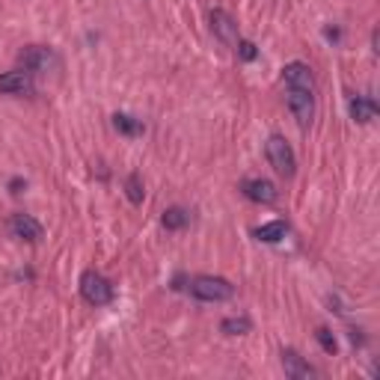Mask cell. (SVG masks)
<instances>
[{
	"label": "cell",
	"instance_id": "15",
	"mask_svg": "<svg viewBox=\"0 0 380 380\" xmlns=\"http://www.w3.org/2000/svg\"><path fill=\"white\" fill-rule=\"evenodd\" d=\"M220 330H223L226 336H244L253 330V321H249L247 315H238V318H223V324H220Z\"/></svg>",
	"mask_w": 380,
	"mask_h": 380
},
{
	"label": "cell",
	"instance_id": "14",
	"mask_svg": "<svg viewBox=\"0 0 380 380\" xmlns=\"http://www.w3.org/2000/svg\"><path fill=\"white\" fill-rule=\"evenodd\" d=\"M113 128H116V131H122V134H128V137H137V134L146 131V125L140 122V119L128 116V113H116L113 116Z\"/></svg>",
	"mask_w": 380,
	"mask_h": 380
},
{
	"label": "cell",
	"instance_id": "16",
	"mask_svg": "<svg viewBox=\"0 0 380 380\" xmlns=\"http://www.w3.org/2000/svg\"><path fill=\"white\" fill-rule=\"evenodd\" d=\"M187 211L184 208H167L164 211V226L167 229H173V232H178V229H184L187 226Z\"/></svg>",
	"mask_w": 380,
	"mask_h": 380
},
{
	"label": "cell",
	"instance_id": "17",
	"mask_svg": "<svg viewBox=\"0 0 380 380\" xmlns=\"http://www.w3.org/2000/svg\"><path fill=\"white\" fill-rule=\"evenodd\" d=\"M125 193H128V199H131L134 205H140V202H143L146 190H143V182H140V175H137V173L125 178Z\"/></svg>",
	"mask_w": 380,
	"mask_h": 380
},
{
	"label": "cell",
	"instance_id": "4",
	"mask_svg": "<svg viewBox=\"0 0 380 380\" xmlns=\"http://www.w3.org/2000/svg\"><path fill=\"white\" fill-rule=\"evenodd\" d=\"M288 110L294 113L297 125L306 128L315 119V95L309 89H288Z\"/></svg>",
	"mask_w": 380,
	"mask_h": 380
},
{
	"label": "cell",
	"instance_id": "20",
	"mask_svg": "<svg viewBox=\"0 0 380 380\" xmlns=\"http://www.w3.org/2000/svg\"><path fill=\"white\" fill-rule=\"evenodd\" d=\"M9 187H12V193H21V187H27V182H21V178H15V182L9 184Z\"/></svg>",
	"mask_w": 380,
	"mask_h": 380
},
{
	"label": "cell",
	"instance_id": "3",
	"mask_svg": "<svg viewBox=\"0 0 380 380\" xmlns=\"http://www.w3.org/2000/svg\"><path fill=\"white\" fill-rule=\"evenodd\" d=\"M81 294H84V300L89 306H107L110 300H113V285H110V279L102 276L98 271H84Z\"/></svg>",
	"mask_w": 380,
	"mask_h": 380
},
{
	"label": "cell",
	"instance_id": "9",
	"mask_svg": "<svg viewBox=\"0 0 380 380\" xmlns=\"http://www.w3.org/2000/svg\"><path fill=\"white\" fill-rule=\"evenodd\" d=\"M283 81L288 89H309V93H315V77L306 63H288L283 68Z\"/></svg>",
	"mask_w": 380,
	"mask_h": 380
},
{
	"label": "cell",
	"instance_id": "7",
	"mask_svg": "<svg viewBox=\"0 0 380 380\" xmlns=\"http://www.w3.org/2000/svg\"><path fill=\"white\" fill-rule=\"evenodd\" d=\"M9 232H12L15 238H21V241H27V244L42 241V223L33 220L30 214H12V220H9Z\"/></svg>",
	"mask_w": 380,
	"mask_h": 380
},
{
	"label": "cell",
	"instance_id": "19",
	"mask_svg": "<svg viewBox=\"0 0 380 380\" xmlns=\"http://www.w3.org/2000/svg\"><path fill=\"white\" fill-rule=\"evenodd\" d=\"M235 51H238V57H241V59H244V63H253V59L258 57V51H256V45H253V42H247V39H238Z\"/></svg>",
	"mask_w": 380,
	"mask_h": 380
},
{
	"label": "cell",
	"instance_id": "12",
	"mask_svg": "<svg viewBox=\"0 0 380 380\" xmlns=\"http://www.w3.org/2000/svg\"><path fill=\"white\" fill-rule=\"evenodd\" d=\"M351 116H354V122H359V125L372 122V119L377 116V102H374V98H368V95H354L351 98Z\"/></svg>",
	"mask_w": 380,
	"mask_h": 380
},
{
	"label": "cell",
	"instance_id": "18",
	"mask_svg": "<svg viewBox=\"0 0 380 380\" xmlns=\"http://www.w3.org/2000/svg\"><path fill=\"white\" fill-rule=\"evenodd\" d=\"M315 339L321 342V348L327 354H336L339 351V345H336V339H333V333H330L327 327H318V333H315Z\"/></svg>",
	"mask_w": 380,
	"mask_h": 380
},
{
	"label": "cell",
	"instance_id": "5",
	"mask_svg": "<svg viewBox=\"0 0 380 380\" xmlns=\"http://www.w3.org/2000/svg\"><path fill=\"white\" fill-rule=\"evenodd\" d=\"M18 63H21L27 72H48V68L57 63V57H54L51 48L30 45V48H24V51L18 54Z\"/></svg>",
	"mask_w": 380,
	"mask_h": 380
},
{
	"label": "cell",
	"instance_id": "11",
	"mask_svg": "<svg viewBox=\"0 0 380 380\" xmlns=\"http://www.w3.org/2000/svg\"><path fill=\"white\" fill-rule=\"evenodd\" d=\"M283 368H285V374L292 377V380H309V377H312V368H309V363L297 351H292V348L283 351Z\"/></svg>",
	"mask_w": 380,
	"mask_h": 380
},
{
	"label": "cell",
	"instance_id": "8",
	"mask_svg": "<svg viewBox=\"0 0 380 380\" xmlns=\"http://www.w3.org/2000/svg\"><path fill=\"white\" fill-rule=\"evenodd\" d=\"M211 30H214V36L223 45H229V48L238 45V24H235V18L229 15L226 9H214V12H211Z\"/></svg>",
	"mask_w": 380,
	"mask_h": 380
},
{
	"label": "cell",
	"instance_id": "13",
	"mask_svg": "<svg viewBox=\"0 0 380 380\" xmlns=\"http://www.w3.org/2000/svg\"><path fill=\"white\" fill-rule=\"evenodd\" d=\"M285 235H288L285 220H274V223H265V226L256 229V238L258 241H265V244H276V241H283Z\"/></svg>",
	"mask_w": 380,
	"mask_h": 380
},
{
	"label": "cell",
	"instance_id": "6",
	"mask_svg": "<svg viewBox=\"0 0 380 380\" xmlns=\"http://www.w3.org/2000/svg\"><path fill=\"white\" fill-rule=\"evenodd\" d=\"M241 190H244L247 199H253V202H258V205H274L279 199L276 184L267 182V178H247V182L241 184Z\"/></svg>",
	"mask_w": 380,
	"mask_h": 380
},
{
	"label": "cell",
	"instance_id": "10",
	"mask_svg": "<svg viewBox=\"0 0 380 380\" xmlns=\"http://www.w3.org/2000/svg\"><path fill=\"white\" fill-rule=\"evenodd\" d=\"M0 93H3V95H24V93H33V81H30V72H27V68H15V72L0 75Z\"/></svg>",
	"mask_w": 380,
	"mask_h": 380
},
{
	"label": "cell",
	"instance_id": "1",
	"mask_svg": "<svg viewBox=\"0 0 380 380\" xmlns=\"http://www.w3.org/2000/svg\"><path fill=\"white\" fill-rule=\"evenodd\" d=\"M190 294L196 300H205V303H223V300L235 294V288L223 276H196L190 283Z\"/></svg>",
	"mask_w": 380,
	"mask_h": 380
},
{
	"label": "cell",
	"instance_id": "2",
	"mask_svg": "<svg viewBox=\"0 0 380 380\" xmlns=\"http://www.w3.org/2000/svg\"><path fill=\"white\" fill-rule=\"evenodd\" d=\"M265 155H267V161H271V167L276 169L279 175H294V169H297V158H294V149L288 146V140L285 137H279V134H271L267 137V143H265Z\"/></svg>",
	"mask_w": 380,
	"mask_h": 380
}]
</instances>
